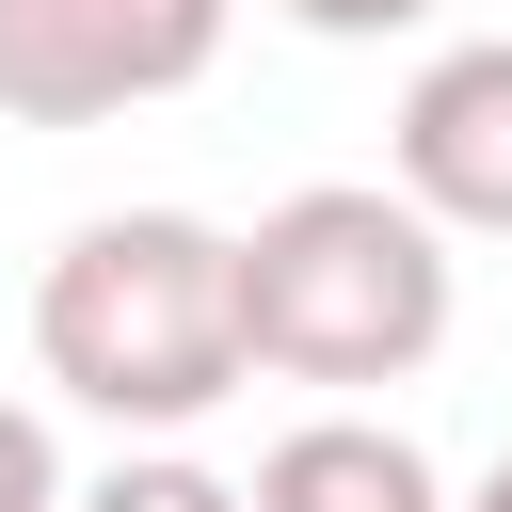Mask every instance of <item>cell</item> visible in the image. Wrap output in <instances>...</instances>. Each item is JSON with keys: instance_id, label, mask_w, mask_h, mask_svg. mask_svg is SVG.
<instances>
[{"instance_id": "obj_6", "label": "cell", "mask_w": 512, "mask_h": 512, "mask_svg": "<svg viewBox=\"0 0 512 512\" xmlns=\"http://www.w3.org/2000/svg\"><path fill=\"white\" fill-rule=\"evenodd\" d=\"M64 512H256V496H240V480H208L192 448H128V464H112V480H80Z\"/></svg>"}, {"instance_id": "obj_3", "label": "cell", "mask_w": 512, "mask_h": 512, "mask_svg": "<svg viewBox=\"0 0 512 512\" xmlns=\"http://www.w3.org/2000/svg\"><path fill=\"white\" fill-rule=\"evenodd\" d=\"M240 0H0V112L16 128H112L224 64Z\"/></svg>"}, {"instance_id": "obj_7", "label": "cell", "mask_w": 512, "mask_h": 512, "mask_svg": "<svg viewBox=\"0 0 512 512\" xmlns=\"http://www.w3.org/2000/svg\"><path fill=\"white\" fill-rule=\"evenodd\" d=\"M80 480H64V448H48V416L32 400H0V512H64Z\"/></svg>"}, {"instance_id": "obj_5", "label": "cell", "mask_w": 512, "mask_h": 512, "mask_svg": "<svg viewBox=\"0 0 512 512\" xmlns=\"http://www.w3.org/2000/svg\"><path fill=\"white\" fill-rule=\"evenodd\" d=\"M240 496H256V512H464V496L432 480V448L384 432V416H304V432H272Z\"/></svg>"}, {"instance_id": "obj_2", "label": "cell", "mask_w": 512, "mask_h": 512, "mask_svg": "<svg viewBox=\"0 0 512 512\" xmlns=\"http://www.w3.org/2000/svg\"><path fill=\"white\" fill-rule=\"evenodd\" d=\"M464 320V256L400 176H304L240 224V336L272 384H416Z\"/></svg>"}, {"instance_id": "obj_9", "label": "cell", "mask_w": 512, "mask_h": 512, "mask_svg": "<svg viewBox=\"0 0 512 512\" xmlns=\"http://www.w3.org/2000/svg\"><path fill=\"white\" fill-rule=\"evenodd\" d=\"M464 512H512V464H480V480H464Z\"/></svg>"}, {"instance_id": "obj_4", "label": "cell", "mask_w": 512, "mask_h": 512, "mask_svg": "<svg viewBox=\"0 0 512 512\" xmlns=\"http://www.w3.org/2000/svg\"><path fill=\"white\" fill-rule=\"evenodd\" d=\"M384 176L448 224V240H512V32H464L400 80L384 112Z\"/></svg>"}, {"instance_id": "obj_1", "label": "cell", "mask_w": 512, "mask_h": 512, "mask_svg": "<svg viewBox=\"0 0 512 512\" xmlns=\"http://www.w3.org/2000/svg\"><path fill=\"white\" fill-rule=\"evenodd\" d=\"M32 368H48L80 416L144 432V448L208 432V416L256 384L240 224H192V208H96V224H64V256L32 272Z\"/></svg>"}, {"instance_id": "obj_8", "label": "cell", "mask_w": 512, "mask_h": 512, "mask_svg": "<svg viewBox=\"0 0 512 512\" xmlns=\"http://www.w3.org/2000/svg\"><path fill=\"white\" fill-rule=\"evenodd\" d=\"M288 32H320V48H384V32H416V16H448V0H272Z\"/></svg>"}]
</instances>
